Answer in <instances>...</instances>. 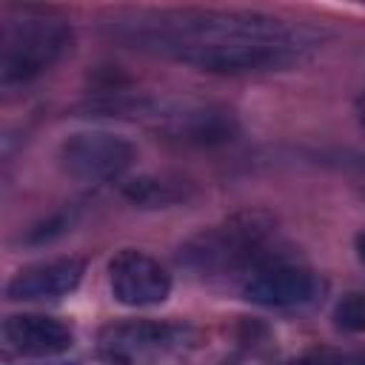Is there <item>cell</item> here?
Returning a JSON list of instances; mask_svg holds the SVG:
<instances>
[{
  "label": "cell",
  "mask_w": 365,
  "mask_h": 365,
  "mask_svg": "<svg viewBox=\"0 0 365 365\" xmlns=\"http://www.w3.org/2000/svg\"><path fill=\"white\" fill-rule=\"evenodd\" d=\"M125 40L211 74L285 71L308 60L322 34L259 11L182 9L140 14L125 23Z\"/></svg>",
  "instance_id": "cell-1"
},
{
  "label": "cell",
  "mask_w": 365,
  "mask_h": 365,
  "mask_svg": "<svg viewBox=\"0 0 365 365\" xmlns=\"http://www.w3.org/2000/svg\"><path fill=\"white\" fill-rule=\"evenodd\" d=\"M0 83L14 88L48 71L71 48V26L48 11L20 9L3 23Z\"/></svg>",
  "instance_id": "cell-2"
},
{
  "label": "cell",
  "mask_w": 365,
  "mask_h": 365,
  "mask_svg": "<svg viewBox=\"0 0 365 365\" xmlns=\"http://www.w3.org/2000/svg\"><path fill=\"white\" fill-rule=\"evenodd\" d=\"M268 237H271V220L257 211H245L194 237L182 248V262L205 274H222L242 265L257 268L262 262L259 254Z\"/></svg>",
  "instance_id": "cell-3"
},
{
  "label": "cell",
  "mask_w": 365,
  "mask_h": 365,
  "mask_svg": "<svg viewBox=\"0 0 365 365\" xmlns=\"http://www.w3.org/2000/svg\"><path fill=\"white\" fill-rule=\"evenodd\" d=\"M134 160V145L111 131H77L60 145V165L80 182L117 180Z\"/></svg>",
  "instance_id": "cell-4"
},
{
  "label": "cell",
  "mask_w": 365,
  "mask_h": 365,
  "mask_svg": "<svg viewBox=\"0 0 365 365\" xmlns=\"http://www.w3.org/2000/svg\"><path fill=\"white\" fill-rule=\"evenodd\" d=\"M131 111L137 117L154 123L157 131L168 134L171 140L180 143H197V145H211V143H225L234 134V117L228 111L211 108V106H163V103H131Z\"/></svg>",
  "instance_id": "cell-5"
},
{
  "label": "cell",
  "mask_w": 365,
  "mask_h": 365,
  "mask_svg": "<svg viewBox=\"0 0 365 365\" xmlns=\"http://www.w3.org/2000/svg\"><path fill=\"white\" fill-rule=\"evenodd\" d=\"M319 277L297 262H259L242 279V297L262 308L308 305L319 297Z\"/></svg>",
  "instance_id": "cell-6"
},
{
  "label": "cell",
  "mask_w": 365,
  "mask_h": 365,
  "mask_svg": "<svg viewBox=\"0 0 365 365\" xmlns=\"http://www.w3.org/2000/svg\"><path fill=\"white\" fill-rule=\"evenodd\" d=\"M108 285L120 305L151 308V305H160L168 299L171 277L145 251L125 248L108 262Z\"/></svg>",
  "instance_id": "cell-7"
},
{
  "label": "cell",
  "mask_w": 365,
  "mask_h": 365,
  "mask_svg": "<svg viewBox=\"0 0 365 365\" xmlns=\"http://www.w3.org/2000/svg\"><path fill=\"white\" fill-rule=\"evenodd\" d=\"M100 342L106 354L128 356H154L182 351L194 342V331L182 322H160V319H128L114 322L100 331Z\"/></svg>",
  "instance_id": "cell-8"
},
{
  "label": "cell",
  "mask_w": 365,
  "mask_h": 365,
  "mask_svg": "<svg viewBox=\"0 0 365 365\" xmlns=\"http://www.w3.org/2000/svg\"><path fill=\"white\" fill-rule=\"evenodd\" d=\"M74 342V334L66 322L43 314H11L3 319V345L14 356L46 359L66 354Z\"/></svg>",
  "instance_id": "cell-9"
},
{
  "label": "cell",
  "mask_w": 365,
  "mask_h": 365,
  "mask_svg": "<svg viewBox=\"0 0 365 365\" xmlns=\"http://www.w3.org/2000/svg\"><path fill=\"white\" fill-rule=\"evenodd\" d=\"M83 279V262L80 259H51V262H37L11 277L6 285L9 299H23V302H40V299H60L68 297Z\"/></svg>",
  "instance_id": "cell-10"
},
{
  "label": "cell",
  "mask_w": 365,
  "mask_h": 365,
  "mask_svg": "<svg viewBox=\"0 0 365 365\" xmlns=\"http://www.w3.org/2000/svg\"><path fill=\"white\" fill-rule=\"evenodd\" d=\"M123 194L137 205L165 208V205L182 202L188 197V185L182 180H171V177H137L123 185Z\"/></svg>",
  "instance_id": "cell-11"
},
{
  "label": "cell",
  "mask_w": 365,
  "mask_h": 365,
  "mask_svg": "<svg viewBox=\"0 0 365 365\" xmlns=\"http://www.w3.org/2000/svg\"><path fill=\"white\" fill-rule=\"evenodd\" d=\"M334 325L339 331H365V294H345L334 308Z\"/></svg>",
  "instance_id": "cell-12"
},
{
  "label": "cell",
  "mask_w": 365,
  "mask_h": 365,
  "mask_svg": "<svg viewBox=\"0 0 365 365\" xmlns=\"http://www.w3.org/2000/svg\"><path fill=\"white\" fill-rule=\"evenodd\" d=\"M77 365H128L123 356H117V354H100V356H94V359H83V362H77Z\"/></svg>",
  "instance_id": "cell-13"
},
{
  "label": "cell",
  "mask_w": 365,
  "mask_h": 365,
  "mask_svg": "<svg viewBox=\"0 0 365 365\" xmlns=\"http://www.w3.org/2000/svg\"><path fill=\"white\" fill-rule=\"evenodd\" d=\"M288 365H339V362H334L328 356H319V359H299V362H288Z\"/></svg>",
  "instance_id": "cell-14"
},
{
  "label": "cell",
  "mask_w": 365,
  "mask_h": 365,
  "mask_svg": "<svg viewBox=\"0 0 365 365\" xmlns=\"http://www.w3.org/2000/svg\"><path fill=\"white\" fill-rule=\"evenodd\" d=\"M356 114H359V120H362V125H365V91L356 97Z\"/></svg>",
  "instance_id": "cell-15"
},
{
  "label": "cell",
  "mask_w": 365,
  "mask_h": 365,
  "mask_svg": "<svg viewBox=\"0 0 365 365\" xmlns=\"http://www.w3.org/2000/svg\"><path fill=\"white\" fill-rule=\"evenodd\" d=\"M356 365H365V359H359V362H356Z\"/></svg>",
  "instance_id": "cell-16"
}]
</instances>
